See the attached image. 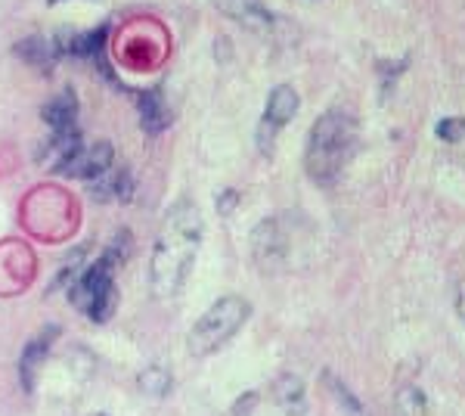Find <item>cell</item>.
<instances>
[{"label": "cell", "mask_w": 465, "mask_h": 416, "mask_svg": "<svg viewBox=\"0 0 465 416\" xmlns=\"http://www.w3.org/2000/svg\"><path fill=\"white\" fill-rule=\"evenodd\" d=\"M202 242V217L190 200H181L165 215L152 252V289L158 299H171L183 286Z\"/></svg>", "instance_id": "cell-1"}, {"label": "cell", "mask_w": 465, "mask_h": 416, "mask_svg": "<svg viewBox=\"0 0 465 416\" xmlns=\"http://www.w3.org/2000/svg\"><path fill=\"white\" fill-rule=\"evenodd\" d=\"M357 140H360V124H357L354 112L329 109L317 118L308 137V149H304V168H308L310 181L320 187L335 183L354 158Z\"/></svg>", "instance_id": "cell-2"}, {"label": "cell", "mask_w": 465, "mask_h": 416, "mask_svg": "<svg viewBox=\"0 0 465 416\" xmlns=\"http://www.w3.org/2000/svg\"><path fill=\"white\" fill-rule=\"evenodd\" d=\"M249 314H251L249 301L239 299V295H224V299H217L208 311L199 317L186 345H190V352L196 358H208V354H215L224 342H230L239 333V327L249 320Z\"/></svg>", "instance_id": "cell-3"}, {"label": "cell", "mask_w": 465, "mask_h": 416, "mask_svg": "<svg viewBox=\"0 0 465 416\" xmlns=\"http://www.w3.org/2000/svg\"><path fill=\"white\" fill-rule=\"evenodd\" d=\"M118 259V242L106 249V255L99 259V264H93L84 276H78L75 286H72V301L81 314H88L90 320H109L112 308H115V283H112V274H115Z\"/></svg>", "instance_id": "cell-4"}, {"label": "cell", "mask_w": 465, "mask_h": 416, "mask_svg": "<svg viewBox=\"0 0 465 416\" xmlns=\"http://www.w3.org/2000/svg\"><path fill=\"white\" fill-rule=\"evenodd\" d=\"M298 103L301 100H298V94L289 88V84H279L274 94H270L267 112H264V118H261V128H258V147H261L264 156H274L276 134L292 122V118H295Z\"/></svg>", "instance_id": "cell-5"}, {"label": "cell", "mask_w": 465, "mask_h": 416, "mask_svg": "<svg viewBox=\"0 0 465 416\" xmlns=\"http://www.w3.org/2000/svg\"><path fill=\"white\" fill-rule=\"evenodd\" d=\"M109 168H112V147L109 143H93V147L78 149V156L69 162L65 174L81 177V181H99Z\"/></svg>", "instance_id": "cell-6"}, {"label": "cell", "mask_w": 465, "mask_h": 416, "mask_svg": "<svg viewBox=\"0 0 465 416\" xmlns=\"http://www.w3.org/2000/svg\"><path fill=\"white\" fill-rule=\"evenodd\" d=\"M251 252H255L258 264H279L285 259V236L276 221H261L251 233Z\"/></svg>", "instance_id": "cell-7"}, {"label": "cell", "mask_w": 465, "mask_h": 416, "mask_svg": "<svg viewBox=\"0 0 465 416\" xmlns=\"http://www.w3.org/2000/svg\"><path fill=\"white\" fill-rule=\"evenodd\" d=\"M215 4L224 16L236 19L239 25H245L251 31H267L274 25V16H270L261 0H215Z\"/></svg>", "instance_id": "cell-8"}, {"label": "cell", "mask_w": 465, "mask_h": 416, "mask_svg": "<svg viewBox=\"0 0 465 416\" xmlns=\"http://www.w3.org/2000/svg\"><path fill=\"white\" fill-rule=\"evenodd\" d=\"M140 118H143V128L149 134H158L171 124V112L168 103H165L162 90H149V94L140 97Z\"/></svg>", "instance_id": "cell-9"}, {"label": "cell", "mask_w": 465, "mask_h": 416, "mask_svg": "<svg viewBox=\"0 0 465 416\" xmlns=\"http://www.w3.org/2000/svg\"><path fill=\"white\" fill-rule=\"evenodd\" d=\"M75 115H78V100L72 90H65V94H59L56 100L44 106V122L53 131H69L75 124Z\"/></svg>", "instance_id": "cell-10"}, {"label": "cell", "mask_w": 465, "mask_h": 416, "mask_svg": "<svg viewBox=\"0 0 465 416\" xmlns=\"http://www.w3.org/2000/svg\"><path fill=\"white\" fill-rule=\"evenodd\" d=\"M274 398L279 407H285L289 413H301L304 411V382L298 376L285 373L274 382Z\"/></svg>", "instance_id": "cell-11"}, {"label": "cell", "mask_w": 465, "mask_h": 416, "mask_svg": "<svg viewBox=\"0 0 465 416\" xmlns=\"http://www.w3.org/2000/svg\"><path fill=\"white\" fill-rule=\"evenodd\" d=\"M53 333H56V329H46L41 339H35L22 352V382H25V386H31V382H35V373H38V367L44 364V354H46V345L53 342Z\"/></svg>", "instance_id": "cell-12"}, {"label": "cell", "mask_w": 465, "mask_h": 416, "mask_svg": "<svg viewBox=\"0 0 465 416\" xmlns=\"http://www.w3.org/2000/svg\"><path fill=\"white\" fill-rule=\"evenodd\" d=\"M391 416H425V395L416 386H403L394 395V411Z\"/></svg>", "instance_id": "cell-13"}, {"label": "cell", "mask_w": 465, "mask_h": 416, "mask_svg": "<svg viewBox=\"0 0 465 416\" xmlns=\"http://www.w3.org/2000/svg\"><path fill=\"white\" fill-rule=\"evenodd\" d=\"M19 53H22L31 65H41V69H50L53 56H56V50H53L50 41H44V38H29L25 44H19Z\"/></svg>", "instance_id": "cell-14"}, {"label": "cell", "mask_w": 465, "mask_h": 416, "mask_svg": "<svg viewBox=\"0 0 465 416\" xmlns=\"http://www.w3.org/2000/svg\"><path fill=\"white\" fill-rule=\"evenodd\" d=\"M93 196L97 200H131V177L128 174H115L109 177V181H99V187H93Z\"/></svg>", "instance_id": "cell-15"}, {"label": "cell", "mask_w": 465, "mask_h": 416, "mask_svg": "<svg viewBox=\"0 0 465 416\" xmlns=\"http://www.w3.org/2000/svg\"><path fill=\"white\" fill-rule=\"evenodd\" d=\"M326 379H329L332 392H335V395H338V401H342V411H344V413H348V416H367V411H363V404L354 398V395L348 392V388L342 386V382L332 379V376H326Z\"/></svg>", "instance_id": "cell-16"}, {"label": "cell", "mask_w": 465, "mask_h": 416, "mask_svg": "<svg viewBox=\"0 0 465 416\" xmlns=\"http://www.w3.org/2000/svg\"><path fill=\"white\" fill-rule=\"evenodd\" d=\"M437 137L447 143H456L465 137V118H444L441 124H437Z\"/></svg>", "instance_id": "cell-17"}, {"label": "cell", "mask_w": 465, "mask_h": 416, "mask_svg": "<svg viewBox=\"0 0 465 416\" xmlns=\"http://www.w3.org/2000/svg\"><path fill=\"white\" fill-rule=\"evenodd\" d=\"M140 382H143V388L146 392H152V395H165L168 392V373H162V369H149V373H143L140 376Z\"/></svg>", "instance_id": "cell-18"}, {"label": "cell", "mask_w": 465, "mask_h": 416, "mask_svg": "<svg viewBox=\"0 0 465 416\" xmlns=\"http://www.w3.org/2000/svg\"><path fill=\"white\" fill-rule=\"evenodd\" d=\"M456 314H460L465 320V280L460 283V286H456Z\"/></svg>", "instance_id": "cell-19"}]
</instances>
